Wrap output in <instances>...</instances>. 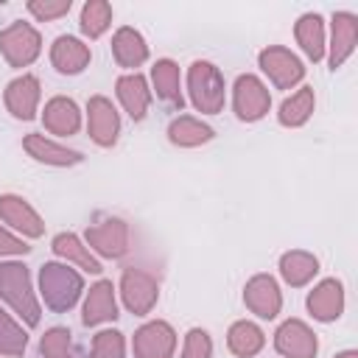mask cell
<instances>
[{
	"label": "cell",
	"instance_id": "obj_1",
	"mask_svg": "<svg viewBox=\"0 0 358 358\" xmlns=\"http://www.w3.org/2000/svg\"><path fill=\"white\" fill-rule=\"evenodd\" d=\"M42 288H45V296L53 308H70L73 299L78 296V277L76 274H67L62 266H45L42 268Z\"/></svg>",
	"mask_w": 358,
	"mask_h": 358
},
{
	"label": "cell",
	"instance_id": "obj_2",
	"mask_svg": "<svg viewBox=\"0 0 358 358\" xmlns=\"http://www.w3.org/2000/svg\"><path fill=\"white\" fill-rule=\"evenodd\" d=\"M0 42H3L6 56H8L14 64L31 62V59L36 56V50H39V39H36V34H34L28 25H14V28H8V31L0 36Z\"/></svg>",
	"mask_w": 358,
	"mask_h": 358
},
{
	"label": "cell",
	"instance_id": "obj_3",
	"mask_svg": "<svg viewBox=\"0 0 358 358\" xmlns=\"http://www.w3.org/2000/svg\"><path fill=\"white\" fill-rule=\"evenodd\" d=\"M190 81H193V98H196V103L204 106V109H215L218 101H221V92L213 90V87H218V76H215L213 64L196 62L193 64V73H190Z\"/></svg>",
	"mask_w": 358,
	"mask_h": 358
},
{
	"label": "cell",
	"instance_id": "obj_4",
	"mask_svg": "<svg viewBox=\"0 0 358 358\" xmlns=\"http://www.w3.org/2000/svg\"><path fill=\"white\" fill-rule=\"evenodd\" d=\"M53 62L62 73H78L87 62V50L78 39L73 36H59L56 39V48H53Z\"/></svg>",
	"mask_w": 358,
	"mask_h": 358
},
{
	"label": "cell",
	"instance_id": "obj_5",
	"mask_svg": "<svg viewBox=\"0 0 358 358\" xmlns=\"http://www.w3.org/2000/svg\"><path fill=\"white\" fill-rule=\"evenodd\" d=\"M266 106V95L263 87L252 78V76H241L238 78V115L241 117H257Z\"/></svg>",
	"mask_w": 358,
	"mask_h": 358
},
{
	"label": "cell",
	"instance_id": "obj_6",
	"mask_svg": "<svg viewBox=\"0 0 358 358\" xmlns=\"http://www.w3.org/2000/svg\"><path fill=\"white\" fill-rule=\"evenodd\" d=\"M137 350L143 358H165L171 350V330L165 324H148L140 330Z\"/></svg>",
	"mask_w": 358,
	"mask_h": 358
},
{
	"label": "cell",
	"instance_id": "obj_7",
	"mask_svg": "<svg viewBox=\"0 0 358 358\" xmlns=\"http://www.w3.org/2000/svg\"><path fill=\"white\" fill-rule=\"evenodd\" d=\"M115 131H117V117L115 112L109 109L106 101L95 98L92 101V134L98 143H112L115 140Z\"/></svg>",
	"mask_w": 358,
	"mask_h": 358
},
{
	"label": "cell",
	"instance_id": "obj_8",
	"mask_svg": "<svg viewBox=\"0 0 358 358\" xmlns=\"http://www.w3.org/2000/svg\"><path fill=\"white\" fill-rule=\"evenodd\" d=\"M115 53L123 64H137V62L145 59V45H143L140 34H134L131 28H123L115 36Z\"/></svg>",
	"mask_w": 358,
	"mask_h": 358
},
{
	"label": "cell",
	"instance_id": "obj_9",
	"mask_svg": "<svg viewBox=\"0 0 358 358\" xmlns=\"http://www.w3.org/2000/svg\"><path fill=\"white\" fill-rule=\"evenodd\" d=\"M106 316H115V302H112L109 282H101V285H95L92 294H90L84 322L90 324V322H98V319H106Z\"/></svg>",
	"mask_w": 358,
	"mask_h": 358
},
{
	"label": "cell",
	"instance_id": "obj_10",
	"mask_svg": "<svg viewBox=\"0 0 358 358\" xmlns=\"http://www.w3.org/2000/svg\"><path fill=\"white\" fill-rule=\"evenodd\" d=\"M34 98H36V81H34V78H22V81H14V84H11L8 103H11L14 115H20V117H31Z\"/></svg>",
	"mask_w": 358,
	"mask_h": 358
},
{
	"label": "cell",
	"instance_id": "obj_11",
	"mask_svg": "<svg viewBox=\"0 0 358 358\" xmlns=\"http://www.w3.org/2000/svg\"><path fill=\"white\" fill-rule=\"evenodd\" d=\"M48 123L56 129V131H73L76 123H78V115H76V103L73 101H53L48 106Z\"/></svg>",
	"mask_w": 358,
	"mask_h": 358
},
{
	"label": "cell",
	"instance_id": "obj_12",
	"mask_svg": "<svg viewBox=\"0 0 358 358\" xmlns=\"http://www.w3.org/2000/svg\"><path fill=\"white\" fill-rule=\"evenodd\" d=\"M117 87H120V95H123L131 117H143V109H145V84H143V78L140 76L123 78Z\"/></svg>",
	"mask_w": 358,
	"mask_h": 358
},
{
	"label": "cell",
	"instance_id": "obj_13",
	"mask_svg": "<svg viewBox=\"0 0 358 358\" xmlns=\"http://www.w3.org/2000/svg\"><path fill=\"white\" fill-rule=\"evenodd\" d=\"M109 22V6L106 3H87L84 14H81V28L90 36H98Z\"/></svg>",
	"mask_w": 358,
	"mask_h": 358
},
{
	"label": "cell",
	"instance_id": "obj_14",
	"mask_svg": "<svg viewBox=\"0 0 358 358\" xmlns=\"http://www.w3.org/2000/svg\"><path fill=\"white\" fill-rule=\"evenodd\" d=\"M229 344H232V350L241 352V355L255 352V350L260 347V333H257V327H252V324H235Z\"/></svg>",
	"mask_w": 358,
	"mask_h": 358
},
{
	"label": "cell",
	"instance_id": "obj_15",
	"mask_svg": "<svg viewBox=\"0 0 358 358\" xmlns=\"http://www.w3.org/2000/svg\"><path fill=\"white\" fill-rule=\"evenodd\" d=\"M154 78H157V84H159V92H162V98H168V101H179V95H176V70H173V64L171 62H159L157 64V70H154ZM182 103V101H179Z\"/></svg>",
	"mask_w": 358,
	"mask_h": 358
},
{
	"label": "cell",
	"instance_id": "obj_16",
	"mask_svg": "<svg viewBox=\"0 0 358 358\" xmlns=\"http://www.w3.org/2000/svg\"><path fill=\"white\" fill-rule=\"evenodd\" d=\"M213 131L207 126H196L193 120H176L171 126V137L173 140H182V143H196V140H207Z\"/></svg>",
	"mask_w": 358,
	"mask_h": 358
},
{
	"label": "cell",
	"instance_id": "obj_17",
	"mask_svg": "<svg viewBox=\"0 0 358 358\" xmlns=\"http://www.w3.org/2000/svg\"><path fill=\"white\" fill-rule=\"evenodd\" d=\"M28 148H31L34 154H39V159H50V162H76V159H81L78 154H73V151H59V148H53V145H48V143H39L36 137L28 140Z\"/></svg>",
	"mask_w": 358,
	"mask_h": 358
},
{
	"label": "cell",
	"instance_id": "obj_18",
	"mask_svg": "<svg viewBox=\"0 0 358 358\" xmlns=\"http://www.w3.org/2000/svg\"><path fill=\"white\" fill-rule=\"evenodd\" d=\"M67 336L64 330H50L42 341V352H48L50 358H70V350H67Z\"/></svg>",
	"mask_w": 358,
	"mask_h": 358
},
{
	"label": "cell",
	"instance_id": "obj_19",
	"mask_svg": "<svg viewBox=\"0 0 358 358\" xmlns=\"http://www.w3.org/2000/svg\"><path fill=\"white\" fill-rule=\"evenodd\" d=\"M56 252H64V255H73L76 260H81L90 271H101V266L92 260V257H87V255H81V249H78V243H76V238L73 235H59L56 238Z\"/></svg>",
	"mask_w": 358,
	"mask_h": 358
},
{
	"label": "cell",
	"instance_id": "obj_20",
	"mask_svg": "<svg viewBox=\"0 0 358 358\" xmlns=\"http://www.w3.org/2000/svg\"><path fill=\"white\" fill-rule=\"evenodd\" d=\"M120 355V338H117V333H101V338H98V352H95V358H103V355Z\"/></svg>",
	"mask_w": 358,
	"mask_h": 358
},
{
	"label": "cell",
	"instance_id": "obj_21",
	"mask_svg": "<svg viewBox=\"0 0 358 358\" xmlns=\"http://www.w3.org/2000/svg\"><path fill=\"white\" fill-rule=\"evenodd\" d=\"M207 352H210V344H207L204 333L193 330V333H190V350H187L185 358H207Z\"/></svg>",
	"mask_w": 358,
	"mask_h": 358
},
{
	"label": "cell",
	"instance_id": "obj_22",
	"mask_svg": "<svg viewBox=\"0 0 358 358\" xmlns=\"http://www.w3.org/2000/svg\"><path fill=\"white\" fill-rule=\"evenodd\" d=\"M70 8V0L67 3H31V11L39 14V17H56V14H64Z\"/></svg>",
	"mask_w": 358,
	"mask_h": 358
},
{
	"label": "cell",
	"instance_id": "obj_23",
	"mask_svg": "<svg viewBox=\"0 0 358 358\" xmlns=\"http://www.w3.org/2000/svg\"><path fill=\"white\" fill-rule=\"evenodd\" d=\"M28 246H20V243H14L11 238H6L3 232H0V252H25Z\"/></svg>",
	"mask_w": 358,
	"mask_h": 358
}]
</instances>
